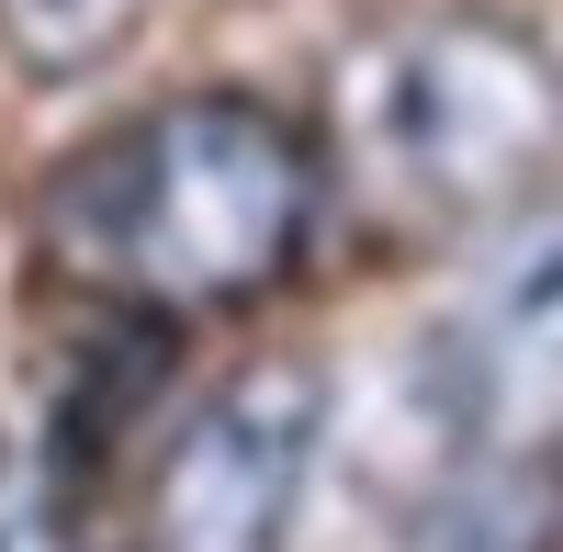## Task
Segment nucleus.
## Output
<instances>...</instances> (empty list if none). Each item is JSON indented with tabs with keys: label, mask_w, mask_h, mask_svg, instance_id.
Here are the masks:
<instances>
[{
	"label": "nucleus",
	"mask_w": 563,
	"mask_h": 552,
	"mask_svg": "<svg viewBox=\"0 0 563 552\" xmlns=\"http://www.w3.org/2000/svg\"><path fill=\"white\" fill-rule=\"evenodd\" d=\"M0 552H79V541H68V519L45 508V496L0 485Z\"/></svg>",
	"instance_id": "obj_7"
},
{
	"label": "nucleus",
	"mask_w": 563,
	"mask_h": 552,
	"mask_svg": "<svg viewBox=\"0 0 563 552\" xmlns=\"http://www.w3.org/2000/svg\"><path fill=\"white\" fill-rule=\"evenodd\" d=\"M563 451H462V474L417 508L406 552H552Z\"/></svg>",
	"instance_id": "obj_5"
},
{
	"label": "nucleus",
	"mask_w": 563,
	"mask_h": 552,
	"mask_svg": "<svg viewBox=\"0 0 563 552\" xmlns=\"http://www.w3.org/2000/svg\"><path fill=\"white\" fill-rule=\"evenodd\" d=\"M135 23H147V0H0V57L23 79H90L124 57Z\"/></svg>",
	"instance_id": "obj_6"
},
{
	"label": "nucleus",
	"mask_w": 563,
	"mask_h": 552,
	"mask_svg": "<svg viewBox=\"0 0 563 552\" xmlns=\"http://www.w3.org/2000/svg\"><path fill=\"white\" fill-rule=\"evenodd\" d=\"M429 361L462 451H563V192L496 214Z\"/></svg>",
	"instance_id": "obj_4"
},
{
	"label": "nucleus",
	"mask_w": 563,
	"mask_h": 552,
	"mask_svg": "<svg viewBox=\"0 0 563 552\" xmlns=\"http://www.w3.org/2000/svg\"><path fill=\"white\" fill-rule=\"evenodd\" d=\"M327 147L384 238H462L552 180L563 57L507 12H462V0L406 12L339 57Z\"/></svg>",
	"instance_id": "obj_2"
},
{
	"label": "nucleus",
	"mask_w": 563,
	"mask_h": 552,
	"mask_svg": "<svg viewBox=\"0 0 563 552\" xmlns=\"http://www.w3.org/2000/svg\"><path fill=\"white\" fill-rule=\"evenodd\" d=\"M316 451H327V373L305 350L238 361L158 440L147 508H135V552H294Z\"/></svg>",
	"instance_id": "obj_3"
},
{
	"label": "nucleus",
	"mask_w": 563,
	"mask_h": 552,
	"mask_svg": "<svg viewBox=\"0 0 563 552\" xmlns=\"http://www.w3.org/2000/svg\"><path fill=\"white\" fill-rule=\"evenodd\" d=\"M316 214L327 158L294 113H271L260 90H169L45 169L34 238L79 305L180 328L260 305L305 260Z\"/></svg>",
	"instance_id": "obj_1"
}]
</instances>
